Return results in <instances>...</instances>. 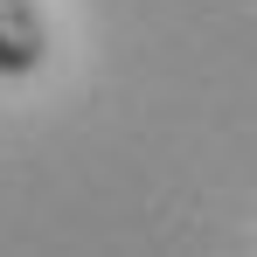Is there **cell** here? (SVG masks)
Instances as JSON below:
<instances>
[{
  "instance_id": "cell-1",
  "label": "cell",
  "mask_w": 257,
  "mask_h": 257,
  "mask_svg": "<svg viewBox=\"0 0 257 257\" xmlns=\"http://www.w3.org/2000/svg\"><path fill=\"white\" fill-rule=\"evenodd\" d=\"M49 63V21L35 0H0V77H35Z\"/></svg>"
}]
</instances>
